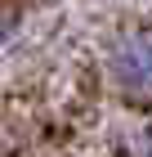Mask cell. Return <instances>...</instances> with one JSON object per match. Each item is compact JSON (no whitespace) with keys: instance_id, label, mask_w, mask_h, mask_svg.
<instances>
[{"instance_id":"obj_1","label":"cell","mask_w":152,"mask_h":157,"mask_svg":"<svg viewBox=\"0 0 152 157\" xmlns=\"http://www.w3.org/2000/svg\"><path fill=\"white\" fill-rule=\"evenodd\" d=\"M112 72L125 90L134 94H152V36L139 32V36H125L117 49H112Z\"/></svg>"}]
</instances>
